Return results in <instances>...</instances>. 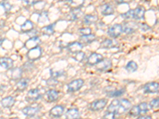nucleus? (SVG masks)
Here are the masks:
<instances>
[{"instance_id":"f257e3e1","label":"nucleus","mask_w":159,"mask_h":119,"mask_svg":"<svg viewBox=\"0 0 159 119\" xmlns=\"http://www.w3.org/2000/svg\"><path fill=\"white\" fill-rule=\"evenodd\" d=\"M131 102L127 99H115L107 107V111L113 112L118 115L125 114L131 108Z\"/></svg>"},{"instance_id":"f03ea898","label":"nucleus","mask_w":159,"mask_h":119,"mask_svg":"<svg viewBox=\"0 0 159 119\" xmlns=\"http://www.w3.org/2000/svg\"><path fill=\"white\" fill-rule=\"evenodd\" d=\"M149 104L147 103H139L138 106H134L129 110L128 114L131 117H138L147 114L149 111Z\"/></svg>"},{"instance_id":"7ed1b4c3","label":"nucleus","mask_w":159,"mask_h":119,"mask_svg":"<svg viewBox=\"0 0 159 119\" xmlns=\"http://www.w3.org/2000/svg\"><path fill=\"white\" fill-rule=\"evenodd\" d=\"M42 49L40 46H37L35 48H33V49H30L28 51L26 56H27L28 60L30 61H35V60H38L40 58L42 57Z\"/></svg>"},{"instance_id":"20e7f679","label":"nucleus","mask_w":159,"mask_h":119,"mask_svg":"<svg viewBox=\"0 0 159 119\" xmlns=\"http://www.w3.org/2000/svg\"><path fill=\"white\" fill-rule=\"evenodd\" d=\"M107 104V99H96L92 103L89 104V109L92 111H99L105 108V107Z\"/></svg>"},{"instance_id":"39448f33","label":"nucleus","mask_w":159,"mask_h":119,"mask_svg":"<svg viewBox=\"0 0 159 119\" xmlns=\"http://www.w3.org/2000/svg\"><path fill=\"white\" fill-rule=\"evenodd\" d=\"M84 83V80L82 79H76L71 81L69 84L67 85V90L68 92L73 93V92L78 91L82 88Z\"/></svg>"},{"instance_id":"423d86ee","label":"nucleus","mask_w":159,"mask_h":119,"mask_svg":"<svg viewBox=\"0 0 159 119\" xmlns=\"http://www.w3.org/2000/svg\"><path fill=\"white\" fill-rule=\"evenodd\" d=\"M123 33V25L121 24H114L107 29V35L111 38H117Z\"/></svg>"},{"instance_id":"0eeeda50","label":"nucleus","mask_w":159,"mask_h":119,"mask_svg":"<svg viewBox=\"0 0 159 119\" xmlns=\"http://www.w3.org/2000/svg\"><path fill=\"white\" fill-rule=\"evenodd\" d=\"M42 95L39 89H31L27 92L26 96H25V100L29 103H34V102H37L42 98Z\"/></svg>"},{"instance_id":"6e6552de","label":"nucleus","mask_w":159,"mask_h":119,"mask_svg":"<svg viewBox=\"0 0 159 119\" xmlns=\"http://www.w3.org/2000/svg\"><path fill=\"white\" fill-rule=\"evenodd\" d=\"M104 59L103 55L97 53V52H92V54L88 57L87 60V64L90 65V66H94V65H97L99 62H101Z\"/></svg>"},{"instance_id":"1a4fd4ad","label":"nucleus","mask_w":159,"mask_h":119,"mask_svg":"<svg viewBox=\"0 0 159 119\" xmlns=\"http://www.w3.org/2000/svg\"><path fill=\"white\" fill-rule=\"evenodd\" d=\"M23 70L22 68H12L8 72V76L12 80H19L22 79Z\"/></svg>"},{"instance_id":"9d476101","label":"nucleus","mask_w":159,"mask_h":119,"mask_svg":"<svg viewBox=\"0 0 159 119\" xmlns=\"http://www.w3.org/2000/svg\"><path fill=\"white\" fill-rule=\"evenodd\" d=\"M145 93L147 94H154L159 90V83L157 82H150V83L145 84L143 87Z\"/></svg>"},{"instance_id":"9b49d317","label":"nucleus","mask_w":159,"mask_h":119,"mask_svg":"<svg viewBox=\"0 0 159 119\" xmlns=\"http://www.w3.org/2000/svg\"><path fill=\"white\" fill-rule=\"evenodd\" d=\"M65 112V107L62 105H57L49 110V116L52 117H60L63 115Z\"/></svg>"},{"instance_id":"f8f14e48","label":"nucleus","mask_w":159,"mask_h":119,"mask_svg":"<svg viewBox=\"0 0 159 119\" xmlns=\"http://www.w3.org/2000/svg\"><path fill=\"white\" fill-rule=\"evenodd\" d=\"M67 49L70 53L76 54L79 52H81V50L83 49V44H81L80 42H72L68 45Z\"/></svg>"},{"instance_id":"ddd939ff","label":"nucleus","mask_w":159,"mask_h":119,"mask_svg":"<svg viewBox=\"0 0 159 119\" xmlns=\"http://www.w3.org/2000/svg\"><path fill=\"white\" fill-rule=\"evenodd\" d=\"M112 67V62L110 59H103L97 64V70L99 72H107Z\"/></svg>"},{"instance_id":"4468645a","label":"nucleus","mask_w":159,"mask_h":119,"mask_svg":"<svg viewBox=\"0 0 159 119\" xmlns=\"http://www.w3.org/2000/svg\"><path fill=\"white\" fill-rule=\"evenodd\" d=\"M45 99L49 103H54L59 99V92L54 89H49L45 93Z\"/></svg>"},{"instance_id":"2eb2a0df","label":"nucleus","mask_w":159,"mask_h":119,"mask_svg":"<svg viewBox=\"0 0 159 119\" xmlns=\"http://www.w3.org/2000/svg\"><path fill=\"white\" fill-rule=\"evenodd\" d=\"M40 44H41V40H40V38L38 36H36L33 37H30L29 40H27L25 42V44H24V46L30 50V49H33V48L39 46Z\"/></svg>"},{"instance_id":"dca6fc26","label":"nucleus","mask_w":159,"mask_h":119,"mask_svg":"<svg viewBox=\"0 0 159 119\" xmlns=\"http://www.w3.org/2000/svg\"><path fill=\"white\" fill-rule=\"evenodd\" d=\"M122 25H123V32L126 34H131L137 29V25L133 22H126Z\"/></svg>"},{"instance_id":"f3484780","label":"nucleus","mask_w":159,"mask_h":119,"mask_svg":"<svg viewBox=\"0 0 159 119\" xmlns=\"http://www.w3.org/2000/svg\"><path fill=\"white\" fill-rule=\"evenodd\" d=\"M40 111L39 107H25L23 109H22V113L24 115L27 117H34L35 115L38 114V112Z\"/></svg>"},{"instance_id":"a211bd4d","label":"nucleus","mask_w":159,"mask_h":119,"mask_svg":"<svg viewBox=\"0 0 159 119\" xmlns=\"http://www.w3.org/2000/svg\"><path fill=\"white\" fill-rule=\"evenodd\" d=\"M30 83V79L28 78H22L16 83V90L18 91L22 92L27 88Z\"/></svg>"},{"instance_id":"6ab92c4d","label":"nucleus","mask_w":159,"mask_h":119,"mask_svg":"<svg viewBox=\"0 0 159 119\" xmlns=\"http://www.w3.org/2000/svg\"><path fill=\"white\" fill-rule=\"evenodd\" d=\"M115 12L114 8L111 4L105 3L100 7V13L103 16H108V15H113Z\"/></svg>"},{"instance_id":"aec40b11","label":"nucleus","mask_w":159,"mask_h":119,"mask_svg":"<svg viewBox=\"0 0 159 119\" xmlns=\"http://www.w3.org/2000/svg\"><path fill=\"white\" fill-rule=\"evenodd\" d=\"M0 103L3 108H11L15 105V99L12 96H7V97L3 98L1 100Z\"/></svg>"},{"instance_id":"412c9836","label":"nucleus","mask_w":159,"mask_h":119,"mask_svg":"<svg viewBox=\"0 0 159 119\" xmlns=\"http://www.w3.org/2000/svg\"><path fill=\"white\" fill-rule=\"evenodd\" d=\"M80 117V114L78 109L71 108L65 113V119H79Z\"/></svg>"},{"instance_id":"4be33fe9","label":"nucleus","mask_w":159,"mask_h":119,"mask_svg":"<svg viewBox=\"0 0 159 119\" xmlns=\"http://www.w3.org/2000/svg\"><path fill=\"white\" fill-rule=\"evenodd\" d=\"M14 65V60L10 57L0 58V66L5 69H11Z\"/></svg>"},{"instance_id":"5701e85b","label":"nucleus","mask_w":159,"mask_h":119,"mask_svg":"<svg viewBox=\"0 0 159 119\" xmlns=\"http://www.w3.org/2000/svg\"><path fill=\"white\" fill-rule=\"evenodd\" d=\"M146 10L143 7H138L134 10V19L141 20L144 18Z\"/></svg>"},{"instance_id":"b1692460","label":"nucleus","mask_w":159,"mask_h":119,"mask_svg":"<svg viewBox=\"0 0 159 119\" xmlns=\"http://www.w3.org/2000/svg\"><path fill=\"white\" fill-rule=\"evenodd\" d=\"M34 29V24L30 20H26L22 25H21V31L24 33H28Z\"/></svg>"},{"instance_id":"393cba45","label":"nucleus","mask_w":159,"mask_h":119,"mask_svg":"<svg viewBox=\"0 0 159 119\" xmlns=\"http://www.w3.org/2000/svg\"><path fill=\"white\" fill-rule=\"evenodd\" d=\"M82 14H83V13L80 11V9L72 10L69 15V19L70 20V21H76V20H78L80 17H81Z\"/></svg>"},{"instance_id":"a878e982","label":"nucleus","mask_w":159,"mask_h":119,"mask_svg":"<svg viewBox=\"0 0 159 119\" xmlns=\"http://www.w3.org/2000/svg\"><path fill=\"white\" fill-rule=\"evenodd\" d=\"M98 20V17L96 15H85L84 17L83 22L84 25H92V24H94L95 22H97Z\"/></svg>"},{"instance_id":"bb28decb","label":"nucleus","mask_w":159,"mask_h":119,"mask_svg":"<svg viewBox=\"0 0 159 119\" xmlns=\"http://www.w3.org/2000/svg\"><path fill=\"white\" fill-rule=\"evenodd\" d=\"M96 40V35L93 34V33H91V34L87 35V36H81L80 37V42L81 44H90L92 42H93Z\"/></svg>"},{"instance_id":"cd10ccee","label":"nucleus","mask_w":159,"mask_h":119,"mask_svg":"<svg viewBox=\"0 0 159 119\" xmlns=\"http://www.w3.org/2000/svg\"><path fill=\"white\" fill-rule=\"evenodd\" d=\"M84 4V0H69V5L72 10L80 9Z\"/></svg>"},{"instance_id":"c85d7f7f","label":"nucleus","mask_w":159,"mask_h":119,"mask_svg":"<svg viewBox=\"0 0 159 119\" xmlns=\"http://www.w3.org/2000/svg\"><path fill=\"white\" fill-rule=\"evenodd\" d=\"M117 45V43L112 41L111 39H105L100 44V47L103 49H111V48H114Z\"/></svg>"},{"instance_id":"c756f323","label":"nucleus","mask_w":159,"mask_h":119,"mask_svg":"<svg viewBox=\"0 0 159 119\" xmlns=\"http://www.w3.org/2000/svg\"><path fill=\"white\" fill-rule=\"evenodd\" d=\"M56 23L50 24L49 25H46L45 27H43L42 29V33L44 35H47V36H51L54 33V26Z\"/></svg>"},{"instance_id":"7c9ffc66","label":"nucleus","mask_w":159,"mask_h":119,"mask_svg":"<svg viewBox=\"0 0 159 119\" xmlns=\"http://www.w3.org/2000/svg\"><path fill=\"white\" fill-rule=\"evenodd\" d=\"M138 64L136 62H134V60H130L128 63L127 64L126 67H125V69L129 73H133V72H135L136 71L138 70Z\"/></svg>"},{"instance_id":"2f4dec72","label":"nucleus","mask_w":159,"mask_h":119,"mask_svg":"<svg viewBox=\"0 0 159 119\" xmlns=\"http://www.w3.org/2000/svg\"><path fill=\"white\" fill-rule=\"evenodd\" d=\"M125 88L119 89V90H111L107 93V95L110 98H119L121 97L123 94L125 93Z\"/></svg>"},{"instance_id":"473e14b6","label":"nucleus","mask_w":159,"mask_h":119,"mask_svg":"<svg viewBox=\"0 0 159 119\" xmlns=\"http://www.w3.org/2000/svg\"><path fill=\"white\" fill-rule=\"evenodd\" d=\"M34 64H33L32 61H27L25 62V64H23V66H22V70H23V72H31V71H33L34 69Z\"/></svg>"},{"instance_id":"72a5a7b5","label":"nucleus","mask_w":159,"mask_h":119,"mask_svg":"<svg viewBox=\"0 0 159 119\" xmlns=\"http://www.w3.org/2000/svg\"><path fill=\"white\" fill-rule=\"evenodd\" d=\"M48 12L47 11H42L39 15V18H38V22L41 23H45V22H49V17H48Z\"/></svg>"},{"instance_id":"f704fd0d","label":"nucleus","mask_w":159,"mask_h":119,"mask_svg":"<svg viewBox=\"0 0 159 119\" xmlns=\"http://www.w3.org/2000/svg\"><path fill=\"white\" fill-rule=\"evenodd\" d=\"M149 107L152 110H157L159 108V97L152 99L149 103Z\"/></svg>"},{"instance_id":"c9c22d12","label":"nucleus","mask_w":159,"mask_h":119,"mask_svg":"<svg viewBox=\"0 0 159 119\" xmlns=\"http://www.w3.org/2000/svg\"><path fill=\"white\" fill-rule=\"evenodd\" d=\"M121 16L124 19H134V10H129L128 11H127L124 14H122Z\"/></svg>"},{"instance_id":"e433bc0d","label":"nucleus","mask_w":159,"mask_h":119,"mask_svg":"<svg viewBox=\"0 0 159 119\" xmlns=\"http://www.w3.org/2000/svg\"><path fill=\"white\" fill-rule=\"evenodd\" d=\"M85 58H86V55H85L84 52H79L78 53L75 54V56H74V59L78 62L84 61V60H85Z\"/></svg>"},{"instance_id":"4c0bfd02","label":"nucleus","mask_w":159,"mask_h":119,"mask_svg":"<svg viewBox=\"0 0 159 119\" xmlns=\"http://www.w3.org/2000/svg\"><path fill=\"white\" fill-rule=\"evenodd\" d=\"M79 33H80L81 36H87L92 33V29L89 27H84L81 29H79Z\"/></svg>"},{"instance_id":"58836bf2","label":"nucleus","mask_w":159,"mask_h":119,"mask_svg":"<svg viewBox=\"0 0 159 119\" xmlns=\"http://www.w3.org/2000/svg\"><path fill=\"white\" fill-rule=\"evenodd\" d=\"M103 119H118V114L113 112L107 111V113L103 115Z\"/></svg>"},{"instance_id":"ea45409f","label":"nucleus","mask_w":159,"mask_h":119,"mask_svg":"<svg viewBox=\"0 0 159 119\" xmlns=\"http://www.w3.org/2000/svg\"><path fill=\"white\" fill-rule=\"evenodd\" d=\"M0 5L2 6V7L4 8L6 12H9V11L11 10V8H12L11 4L8 2H2L1 3H0Z\"/></svg>"},{"instance_id":"a19ab883","label":"nucleus","mask_w":159,"mask_h":119,"mask_svg":"<svg viewBox=\"0 0 159 119\" xmlns=\"http://www.w3.org/2000/svg\"><path fill=\"white\" fill-rule=\"evenodd\" d=\"M23 2H25L26 5L33 6L35 5V4L38 3V2H41V1H40V0H23Z\"/></svg>"},{"instance_id":"79ce46f5","label":"nucleus","mask_w":159,"mask_h":119,"mask_svg":"<svg viewBox=\"0 0 159 119\" xmlns=\"http://www.w3.org/2000/svg\"><path fill=\"white\" fill-rule=\"evenodd\" d=\"M133 0H115L116 4L119 5V4H124V3H130V2H132Z\"/></svg>"},{"instance_id":"37998d69","label":"nucleus","mask_w":159,"mask_h":119,"mask_svg":"<svg viewBox=\"0 0 159 119\" xmlns=\"http://www.w3.org/2000/svg\"><path fill=\"white\" fill-rule=\"evenodd\" d=\"M38 30L37 29H33L32 30L30 31V32L28 33V35H30V37H36L38 36Z\"/></svg>"},{"instance_id":"c03bdc74","label":"nucleus","mask_w":159,"mask_h":119,"mask_svg":"<svg viewBox=\"0 0 159 119\" xmlns=\"http://www.w3.org/2000/svg\"><path fill=\"white\" fill-rule=\"evenodd\" d=\"M137 119H153V118H152L150 116H148V115L143 116H143H141V117H139Z\"/></svg>"},{"instance_id":"a18cd8bd","label":"nucleus","mask_w":159,"mask_h":119,"mask_svg":"<svg viewBox=\"0 0 159 119\" xmlns=\"http://www.w3.org/2000/svg\"><path fill=\"white\" fill-rule=\"evenodd\" d=\"M4 25H5V21L1 20V21H0V29H2V28L4 27Z\"/></svg>"},{"instance_id":"49530a36","label":"nucleus","mask_w":159,"mask_h":119,"mask_svg":"<svg viewBox=\"0 0 159 119\" xmlns=\"http://www.w3.org/2000/svg\"><path fill=\"white\" fill-rule=\"evenodd\" d=\"M2 42H3V39H2V38L1 37H0V46H1V45H2Z\"/></svg>"},{"instance_id":"de8ad7c7","label":"nucleus","mask_w":159,"mask_h":119,"mask_svg":"<svg viewBox=\"0 0 159 119\" xmlns=\"http://www.w3.org/2000/svg\"><path fill=\"white\" fill-rule=\"evenodd\" d=\"M11 119H19V118H18V117H15V118H11Z\"/></svg>"},{"instance_id":"09e8293b","label":"nucleus","mask_w":159,"mask_h":119,"mask_svg":"<svg viewBox=\"0 0 159 119\" xmlns=\"http://www.w3.org/2000/svg\"><path fill=\"white\" fill-rule=\"evenodd\" d=\"M0 114H1V110H0Z\"/></svg>"},{"instance_id":"8fccbe9b","label":"nucleus","mask_w":159,"mask_h":119,"mask_svg":"<svg viewBox=\"0 0 159 119\" xmlns=\"http://www.w3.org/2000/svg\"></svg>"}]
</instances>
